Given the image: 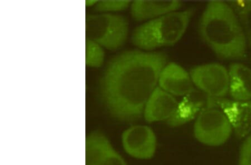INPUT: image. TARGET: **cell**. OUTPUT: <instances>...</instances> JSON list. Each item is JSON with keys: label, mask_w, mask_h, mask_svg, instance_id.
Instances as JSON below:
<instances>
[{"label": "cell", "mask_w": 251, "mask_h": 165, "mask_svg": "<svg viewBox=\"0 0 251 165\" xmlns=\"http://www.w3.org/2000/svg\"><path fill=\"white\" fill-rule=\"evenodd\" d=\"M193 133L200 143L218 147L227 142L233 132L224 112L219 107H213L203 112L196 119Z\"/></svg>", "instance_id": "5b68a950"}, {"label": "cell", "mask_w": 251, "mask_h": 165, "mask_svg": "<svg viewBox=\"0 0 251 165\" xmlns=\"http://www.w3.org/2000/svg\"><path fill=\"white\" fill-rule=\"evenodd\" d=\"M121 143L127 154L139 160H150L155 156L157 140L154 131L147 125H133L121 136Z\"/></svg>", "instance_id": "52a82bcc"}, {"label": "cell", "mask_w": 251, "mask_h": 165, "mask_svg": "<svg viewBox=\"0 0 251 165\" xmlns=\"http://www.w3.org/2000/svg\"><path fill=\"white\" fill-rule=\"evenodd\" d=\"M238 165H251V133L245 139L241 147Z\"/></svg>", "instance_id": "ac0fdd59"}, {"label": "cell", "mask_w": 251, "mask_h": 165, "mask_svg": "<svg viewBox=\"0 0 251 165\" xmlns=\"http://www.w3.org/2000/svg\"><path fill=\"white\" fill-rule=\"evenodd\" d=\"M218 107L216 98H212L195 88L184 96L178 104L176 113L167 124L171 127H177L195 120L209 108Z\"/></svg>", "instance_id": "ba28073f"}, {"label": "cell", "mask_w": 251, "mask_h": 165, "mask_svg": "<svg viewBox=\"0 0 251 165\" xmlns=\"http://www.w3.org/2000/svg\"><path fill=\"white\" fill-rule=\"evenodd\" d=\"M178 104L173 95L157 86L146 104L144 118L148 123L167 122L176 113Z\"/></svg>", "instance_id": "8fae6325"}, {"label": "cell", "mask_w": 251, "mask_h": 165, "mask_svg": "<svg viewBox=\"0 0 251 165\" xmlns=\"http://www.w3.org/2000/svg\"><path fill=\"white\" fill-rule=\"evenodd\" d=\"M199 33L218 57L226 60L245 57L248 42L240 21L227 2L208 3L200 20Z\"/></svg>", "instance_id": "7a4b0ae2"}, {"label": "cell", "mask_w": 251, "mask_h": 165, "mask_svg": "<svg viewBox=\"0 0 251 165\" xmlns=\"http://www.w3.org/2000/svg\"><path fill=\"white\" fill-rule=\"evenodd\" d=\"M129 1H98L95 6L97 11L103 13H110L127 9L130 5Z\"/></svg>", "instance_id": "e0dca14e"}, {"label": "cell", "mask_w": 251, "mask_h": 165, "mask_svg": "<svg viewBox=\"0 0 251 165\" xmlns=\"http://www.w3.org/2000/svg\"><path fill=\"white\" fill-rule=\"evenodd\" d=\"M86 145V165H128L102 132L90 133Z\"/></svg>", "instance_id": "9c48e42d"}, {"label": "cell", "mask_w": 251, "mask_h": 165, "mask_svg": "<svg viewBox=\"0 0 251 165\" xmlns=\"http://www.w3.org/2000/svg\"><path fill=\"white\" fill-rule=\"evenodd\" d=\"M182 6L179 1H136L131 4V13L133 19L141 21L173 13Z\"/></svg>", "instance_id": "5bb4252c"}, {"label": "cell", "mask_w": 251, "mask_h": 165, "mask_svg": "<svg viewBox=\"0 0 251 165\" xmlns=\"http://www.w3.org/2000/svg\"><path fill=\"white\" fill-rule=\"evenodd\" d=\"M189 74L197 89L214 98L229 94L228 69L220 63H211L194 67Z\"/></svg>", "instance_id": "8992f818"}, {"label": "cell", "mask_w": 251, "mask_h": 165, "mask_svg": "<svg viewBox=\"0 0 251 165\" xmlns=\"http://www.w3.org/2000/svg\"><path fill=\"white\" fill-rule=\"evenodd\" d=\"M194 11L173 12L143 24L133 31L132 42L145 50L174 45L183 37Z\"/></svg>", "instance_id": "3957f363"}, {"label": "cell", "mask_w": 251, "mask_h": 165, "mask_svg": "<svg viewBox=\"0 0 251 165\" xmlns=\"http://www.w3.org/2000/svg\"><path fill=\"white\" fill-rule=\"evenodd\" d=\"M218 107L224 112L238 139H245L251 133V100L216 98Z\"/></svg>", "instance_id": "30bf717a"}, {"label": "cell", "mask_w": 251, "mask_h": 165, "mask_svg": "<svg viewBox=\"0 0 251 165\" xmlns=\"http://www.w3.org/2000/svg\"><path fill=\"white\" fill-rule=\"evenodd\" d=\"M229 95L238 101L251 100V68L241 63L229 66Z\"/></svg>", "instance_id": "4fadbf2b"}, {"label": "cell", "mask_w": 251, "mask_h": 165, "mask_svg": "<svg viewBox=\"0 0 251 165\" xmlns=\"http://www.w3.org/2000/svg\"><path fill=\"white\" fill-rule=\"evenodd\" d=\"M97 2H98V1H86V4L87 6H95Z\"/></svg>", "instance_id": "d6986e66"}, {"label": "cell", "mask_w": 251, "mask_h": 165, "mask_svg": "<svg viewBox=\"0 0 251 165\" xmlns=\"http://www.w3.org/2000/svg\"><path fill=\"white\" fill-rule=\"evenodd\" d=\"M237 15L245 36L251 46V1H226Z\"/></svg>", "instance_id": "9a60e30c"}, {"label": "cell", "mask_w": 251, "mask_h": 165, "mask_svg": "<svg viewBox=\"0 0 251 165\" xmlns=\"http://www.w3.org/2000/svg\"><path fill=\"white\" fill-rule=\"evenodd\" d=\"M86 65L90 67L98 68L102 66L104 60L103 47L97 43L86 39Z\"/></svg>", "instance_id": "2e32d148"}, {"label": "cell", "mask_w": 251, "mask_h": 165, "mask_svg": "<svg viewBox=\"0 0 251 165\" xmlns=\"http://www.w3.org/2000/svg\"><path fill=\"white\" fill-rule=\"evenodd\" d=\"M86 39L105 49H119L126 41L128 22L119 15L110 13L89 15L86 20Z\"/></svg>", "instance_id": "277c9868"}, {"label": "cell", "mask_w": 251, "mask_h": 165, "mask_svg": "<svg viewBox=\"0 0 251 165\" xmlns=\"http://www.w3.org/2000/svg\"><path fill=\"white\" fill-rule=\"evenodd\" d=\"M158 84L174 96H185L195 89L188 72L176 63H169L162 70Z\"/></svg>", "instance_id": "7c38bea8"}, {"label": "cell", "mask_w": 251, "mask_h": 165, "mask_svg": "<svg viewBox=\"0 0 251 165\" xmlns=\"http://www.w3.org/2000/svg\"><path fill=\"white\" fill-rule=\"evenodd\" d=\"M167 64V54L161 52L128 50L112 58L99 86L100 99L108 113L123 122L140 120Z\"/></svg>", "instance_id": "6da1fadb"}]
</instances>
